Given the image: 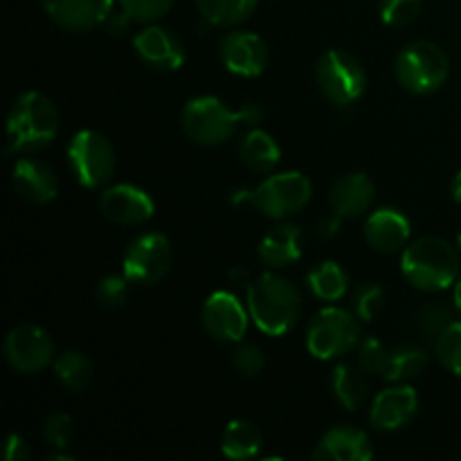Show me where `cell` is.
Returning a JSON list of instances; mask_svg holds the SVG:
<instances>
[{
  "label": "cell",
  "instance_id": "cell-37",
  "mask_svg": "<svg viewBox=\"0 0 461 461\" xmlns=\"http://www.w3.org/2000/svg\"><path fill=\"white\" fill-rule=\"evenodd\" d=\"M232 365H234V369L241 374V376H246V378L259 376V374L266 369L264 349L257 345H250V342H246V345H239L232 354Z\"/></svg>",
  "mask_w": 461,
  "mask_h": 461
},
{
  "label": "cell",
  "instance_id": "cell-40",
  "mask_svg": "<svg viewBox=\"0 0 461 461\" xmlns=\"http://www.w3.org/2000/svg\"><path fill=\"white\" fill-rule=\"evenodd\" d=\"M104 25L108 27V34H113V36H117V39H120V36H126L129 34V27L133 25V21H131L129 16H126L124 12H113L111 16H108V21L104 23Z\"/></svg>",
  "mask_w": 461,
  "mask_h": 461
},
{
  "label": "cell",
  "instance_id": "cell-2",
  "mask_svg": "<svg viewBox=\"0 0 461 461\" xmlns=\"http://www.w3.org/2000/svg\"><path fill=\"white\" fill-rule=\"evenodd\" d=\"M59 133V111L48 95L39 90H27L14 99L7 113V140L9 153H39L54 142Z\"/></svg>",
  "mask_w": 461,
  "mask_h": 461
},
{
  "label": "cell",
  "instance_id": "cell-42",
  "mask_svg": "<svg viewBox=\"0 0 461 461\" xmlns=\"http://www.w3.org/2000/svg\"><path fill=\"white\" fill-rule=\"evenodd\" d=\"M455 309H457V313L461 315V275L457 284H455Z\"/></svg>",
  "mask_w": 461,
  "mask_h": 461
},
{
  "label": "cell",
  "instance_id": "cell-36",
  "mask_svg": "<svg viewBox=\"0 0 461 461\" xmlns=\"http://www.w3.org/2000/svg\"><path fill=\"white\" fill-rule=\"evenodd\" d=\"M423 0H381L378 3V14L383 23L390 27L410 25L421 12Z\"/></svg>",
  "mask_w": 461,
  "mask_h": 461
},
{
  "label": "cell",
  "instance_id": "cell-31",
  "mask_svg": "<svg viewBox=\"0 0 461 461\" xmlns=\"http://www.w3.org/2000/svg\"><path fill=\"white\" fill-rule=\"evenodd\" d=\"M390 351L385 342L378 338H365L358 345V367L363 369L367 376H385L387 365H390Z\"/></svg>",
  "mask_w": 461,
  "mask_h": 461
},
{
  "label": "cell",
  "instance_id": "cell-16",
  "mask_svg": "<svg viewBox=\"0 0 461 461\" xmlns=\"http://www.w3.org/2000/svg\"><path fill=\"white\" fill-rule=\"evenodd\" d=\"M135 54L144 66L158 72H174L183 68L185 48L183 41L171 30L160 25H149L133 36Z\"/></svg>",
  "mask_w": 461,
  "mask_h": 461
},
{
  "label": "cell",
  "instance_id": "cell-10",
  "mask_svg": "<svg viewBox=\"0 0 461 461\" xmlns=\"http://www.w3.org/2000/svg\"><path fill=\"white\" fill-rule=\"evenodd\" d=\"M171 261H174V248H171V241L165 234H140L126 248L124 261H122V275L131 284L153 286L169 273Z\"/></svg>",
  "mask_w": 461,
  "mask_h": 461
},
{
  "label": "cell",
  "instance_id": "cell-13",
  "mask_svg": "<svg viewBox=\"0 0 461 461\" xmlns=\"http://www.w3.org/2000/svg\"><path fill=\"white\" fill-rule=\"evenodd\" d=\"M99 210H102L104 219L111 223L122 225V228H135V225H144L151 221L156 203L147 189L131 183H120L104 189L99 196Z\"/></svg>",
  "mask_w": 461,
  "mask_h": 461
},
{
  "label": "cell",
  "instance_id": "cell-30",
  "mask_svg": "<svg viewBox=\"0 0 461 461\" xmlns=\"http://www.w3.org/2000/svg\"><path fill=\"white\" fill-rule=\"evenodd\" d=\"M435 356L446 372L461 376V322H450L435 338Z\"/></svg>",
  "mask_w": 461,
  "mask_h": 461
},
{
  "label": "cell",
  "instance_id": "cell-43",
  "mask_svg": "<svg viewBox=\"0 0 461 461\" xmlns=\"http://www.w3.org/2000/svg\"><path fill=\"white\" fill-rule=\"evenodd\" d=\"M457 246H459V250H461V232L457 234Z\"/></svg>",
  "mask_w": 461,
  "mask_h": 461
},
{
  "label": "cell",
  "instance_id": "cell-9",
  "mask_svg": "<svg viewBox=\"0 0 461 461\" xmlns=\"http://www.w3.org/2000/svg\"><path fill=\"white\" fill-rule=\"evenodd\" d=\"M315 81L333 106L347 108L367 90V72L356 57L342 50H329L318 59Z\"/></svg>",
  "mask_w": 461,
  "mask_h": 461
},
{
  "label": "cell",
  "instance_id": "cell-33",
  "mask_svg": "<svg viewBox=\"0 0 461 461\" xmlns=\"http://www.w3.org/2000/svg\"><path fill=\"white\" fill-rule=\"evenodd\" d=\"M120 9L140 25H151L171 12L174 0H117Z\"/></svg>",
  "mask_w": 461,
  "mask_h": 461
},
{
  "label": "cell",
  "instance_id": "cell-23",
  "mask_svg": "<svg viewBox=\"0 0 461 461\" xmlns=\"http://www.w3.org/2000/svg\"><path fill=\"white\" fill-rule=\"evenodd\" d=\"M239 160L255 174H270L282 160V149L273 135L261 129H252L239 142Z\"/></svg>",
  "mask_w": 461,
  "mask_h": 461
},
{
  "label": "cell",
  "instance_id": "cell-24",
  "mask_svg": "<svg viewBox=\"0 0 461 461\" xmlns=\"http://www.w3.org/2000/svg\"><path fill=\"white\" fill-rule=\"evenodd\" d=\"M264 435L259 426L248 419H234L228 423L221 437V453L228 459H252L261 453Z\"/></svg>",
  "mask_w": 461,
  "mask_h": 461
},
{
  "label": "cell",
  "instance_id": "cell-35",
  "mask_svg": "<svg viewBox=\"0 0 461 461\" xmlns=\"http://www.w3.org/2000/svg\"><path fill=\"white\" fill-rule=\"evenodd\" d=\"M43 439L50 448L66 450L75 439V421L66 412H52L43 423Z\"/></svg>",
  "mask_w": 461,
  "mask_h": 461
},
{
  "label": "cell",
  "instance_id": "cell-34",
  "mask_svg": "<svg viewBox=\"0 0 461 461\" xmlns=\"http://www.w3.org/2000/svg\"><path fill=\"white\" fill-rule=\"evenodd\" d=\"M129 279L124 275H108L95 288V300L104 311H117L129 300Z\"/></svg>",
  "mask_w": 461,
  "mask_h": 461
},
{
  "label": "cell",
  "instance_id": "cell-22",
  "mask_svg": "<svg viewBox=\"0 0 461 461\" xmlns=\"http://www.w3.org/2000/svg\"><path fill=\"white\" fill-rule=\"evenodd\" d=\"M257 257L268 268H284L302 257V232L297 225L284 223L264 234L257 246Z\"/></svg>",
  "mask_w": 461,
  "mask_h": 461
},
{
  "label": "cell",
  "instance_id": "cell-12",
  "mask_svg": "<svg viewBox=\"0 0 461 461\" xmlns=\"http://www.w3.org/2000/svg\"><path fill=\"white\" fill-rule=\"evenodd\" d=\"M250 311L228 291L212 293L201 309V324L210 338L225 345L241 342L250 324Z\"/></svg>",
  "mask_w": 461,
  "mask_h": 461
},
{
  "label": "cell",
  "instance_id": "cell-17",
  "mask_svg": "<svg viewBox=\"0 0 461 461\" xmlns=\"http://www.w3.org/2000/svg\"><path fill=\"white\" fill-rule=\"evenodd\" d=\"M419 410V394L410 385H392L378 392L369 408V423L376 430L396 432L408 426Z\"/></svg>",
  "mask_w": 461,
  "mask_h": 461
},
{
  "label": "cell",
  "instance_id": "cell-39",
  "mask_svg": "<svg viewBox=\"0 0 461 461\" xmlns=\"http://www.w3.org/2000/svg\"><path fill=\"white\" fill-rule=\"evenodd\" d=\"M30 444L25 441V437L21 435H9L7 439H5V446H3V459L5 461H25L30 459Z\"/></svg>",
  "mask_w": 461,
  "mask_h": 461
},
{
  "label": "cell",
  "instance_id": "cell-15",
  "mask_svg": "<svg viewBox=\"0 0 461 461\" xmlns=\"http://www.w3.org/2000/svg\"><path fill=\"white\" fill-rule=\"evenodd\" d=\"M39 3L54 25L75 34H84L104 25L115 7V0H39Z\"/></svg>",
  "mask_w": 461,
  "mask_h": 461
},
{
  "label": "cell",
  "instance_id": "cell-4",
  "mask_svg": "<svg viewBox=\"0 0 461 461\" xmlns=\"http://www.w3.org/2000/svg\"><path fill=\"white\" fill-rule=\"evenodd\" d=\"M394 75L408 93L432 95L448 81V54L432 41H414L396 54Z\"/></svg>",
  "mask_w": 461,
  "mask_h": 461
},
{
  "label": "cell",
  "instance_id": "cell-38",
  "mask_svg": "<svg viewBox=\"0 0 461 461\" xmlns=\"http://www.w3.org/2000/svg\"><path fill=\"white\" fill-rule=\"evenodd\" d=\"M419 329H421L426 336H439L446 327H448L453 320H450V311L448 306L441 304V302H435V304H426L421 309L417 318Z\"/></svg>",
  "mask_w": 461,
  "mask_h": 461
},
{
  "label": "cell",
  "instance_id": "cell-41",
  "mask_svg": "<svg viewBox=\"0 0 461 461\" xmlns=\"http://www.w3.org/2000/svg\"><path fill=\"white\" fill-rule=\"evenodd\" d=\"M453 198H455V203H459L461 205V169L457 171V176H455V180H453Z\"/></svg>",
  "mask_w": 461,
  "mask_h": 461
},
{
  "label": "cell",
  "instance_id": "cell-20",
  "mask_svg": "<svg viewBox=\"0 0 461 461\" xmlns=\"http://www.w3.org/2000/svg\"><path fill=\"white\" fill-rule=\"evenodd\" d=\"M311 457L313 461H369L374 457V444L360 428L336 426L324 432Z\"/></svg>",
  "mask_w": 461,
  "mask_h": 461
},
{
  "label": "cell",
  "instance_id": "cell-18",
  "mask_svg": "<svg viewBox=\"0 0 461 461\" xmlns=\"http://www.w3.org/2000/svg\"><path fill=\"white\" fill-rule=\"evenodd\" d=\"M363 234L372 250L394 255V252L405 250L412 228L403 212L394 210V207H381L367 216Z\"/></svg>",
  "mask_w": 461,
  "mask_h": 461
},
{
  "label": "cell",
  "instance_id": "cell-25",
  "mask_svg": "<svg viewBox=\"0 0 461 461\" xmlns=\"http://www.w3.org/2000/svg\"><path fill=\"white\" fill-rule=\"evenodd\" d=\"M331 392L333 399L349 412L363 408L369 396L367 374L363 369H356L351 365H338L331 374Z\"/></svg>",
  "mask_w": 461,
  "mask_h": 461
},
{
  "label": "cell",
  "instance_id": "cell-1",
  "mask_svg": "<svg viewBox=\"0 0 461 461\" xmlns=\"http://www.w3.org/2000/svg\"><path fill=\"white\" fill-rule=\"evenodd\" d=\"M304 309L302 293L291 279L282 275L266 273L248 288V311L259 329L266 336H286L288 331L297 327Z\"/></svg>",
  "mask_w": 461,
  "mask_h": 461
},
{
  "label": "cell",
  "instance_id": "cell-11",
  "mask_svg": "<svg viewBox=\"0 0 461 461\" xmlns=\"http://www.w3.org/2000/svg\"><path fill=\"white\" fill-rule=\"evenodd\" d=\"M3 356L18 374H39L54 365V340L43 327L21 324L5 336Z\"/></svg>",
  "mask_w": 461,
  "mask_h": 461
},
{
  "label": "cell",
  "instance_id": "cell-21",
  "mask_svg": "<svg viewBox=\"0 0 461 461\" xmlns=\"http://www.w3.org/2000/svg\"><path fill=\"white\" fill-rule=\"evenodd\" d=\"M374 196H376L374 180L367 174L354 171L333 183L331 192H329V205L338 219H358V216L367 214Z\"/></svg>",
  "mask_w": 461,
  "mask_h": 461
},
{
  "label": "cell",
  "instance_id": "cell-14",
  "mask_svg": "<svg viewBox=\"0 0 461 461\" xmlns=\"http://www.w3.org/2000/svg\"><path fill=\"white\" fill-rule=\"evenodd\" d=\"M219 57L225 70L237 77H259L268 68L270 52L266 41L255 32L234 30L221 39Z\"/></svg>",
  "mask_w": 461,
  "mask_h": 461
},
{
  "label": "cell",
  "instance_id": "cell-7",
  "mask_svg": "<svg viewBox=\"0 0 461 461\" xmlns=\"http://www.w3.org/2000/svg\"><path fill=\"white\" fill-rule=\"evenodd\" d=\"M239 124H241L239 111H232L212 95L189 99L180 111V126L185 135L201 147H219L228 142Z\"/></svg>",
  "mask_w": 461,
  "mask_h": 461
},
{
  "label": "cell",
  "instance_id": "cell-6",
  "mask_svg": "<svg viewBox=\"0 0 461 461\" xmlns=\"http://www.w3.org/2000/svg\"><path fill=\"white\" fill-rule=\"evenodd\" d=\"M313 196V185L300 171H284L268 176L252 192L243 194L248 203L266 219L282 221L297 214L309 205Z\"/></svg>",
  "mask_w": 461,
  "mask_h": 461
},
{
  "label": "cell",
  "instance_id": "cell-32",
  "mask_svg": "<svg viewBox=\"0 0 461 461\" xmlns=\"http://www.w3.org/2000/svg\"><path fill=\"white\" fill-rule=\"evenodd\" d=\"M385 306V291L383 286L372 282L360 284L354 291V300H351V311L360 318V322H372Z\"/></svg>",
  "mask_w": 461,
  "mask_h": 461
},
{
  "label": "cell",
  "instance_id": "cell-8",
  "mask_svg": "<svg viewBox=\"0 0 461 461\" xmlns=\"http://www.w3.org/2000/svg\"><path fill=\"white\" fill-rule=\"evenodd\" d=\"M68 162L77 183L84 189H102L115 176V149L106 135L84 129L68 144Z\"/></svg>",
  "mask_w": 461,
  "mask_h": 461
},
{
  "label": "cell",
  "instance_id": "cell-3",
  "mask_svg": "<svg viewBox=\"0 0 461 461\" xmlns=\"http://www.w3.org/2000/svg\"><path fill=\"white\" fill-rule=\"evenodd\" d=\"M401 273L423 293L448 291L459 279V252L441 237L414 239L401 257Z\"/></svg>",
  "mask_w": 461,
  "mask_h": 461
},
{
  "label": "cell",
  "instance_id": "cell-28",
  "mask_svg": "<svg viewBox=\"0 0 461 461\" xmlns=\"http://www.w3.org/2000/svg\"><path fill=\"white\" fill-rule=\"evenodd\" d=\"M194 3L210 25L237 27L255 14L259 0H194Z\"/></svg>",
  "mask_w": 461,
  "mask_h": 461
},
{
  "label": "cell",
  "instance_id": "cell-26",
  "mask_svg": "<svg viewBox=\"0 0 461 461\" xmlns=\"http://www.w3.org/2000/svg\"><path fill=\"white\" fill-rule=\"evenodd\" d=\"M306 284L313 297L322 302H338L349 288V275L336 261H320L306 275Z\"/></svg>",
  "mask_w": 461,
  "mask_h": 461
},
{
  "label": "cell",
  "instance_id": "cell-29",
  "mask_svg": "<svg viewBox=\"0 0 461 461\" xmlns=\"http://www.w3.org/2000/svg\"><path fill=\"white\" fill-rule=\"evenodd\" d=\"M428 367V354L419 347L399 345L392 347L390 365H387L385 381L390 383H408L412 378L421 376Z\"/></svg>",
  "mask_w": 461,
  "mask_h": 461
},
{
  "label": "cell",
  "instance_id": "cell-19",
  "mask_svg": "<svg viewBox=\"0 0 461 461\" xmlns=\"http://www.w3.org/2000/svg\"><path fill=\"white\" fill-rule=\"evenodd\" d=\"M12 187L23 201L48 205L59 194V178L52 167L39 158H21L12 169Z\"/></svg>",
  "mask_w": 461,
  "mask_h": 461
},
{
  "label": "cell",
  "instance_id": "cell-5",
  "mask_svg": "<svg viewBox=\"0 0 461 461\" xmlns=\"http://www.w3.org/2000/svg\"><path fill=\"white\" fill-rule=\"evenodd\" d=\"M360 318L354 311L327 306L311 318L306 349L318 360H336L360 345Z\"/></svg>",
  "mask_w": 461,
  "mask_h": 461
},
{
  "label": "cell",
  "instance_id": "cell-27",
  "mask_svg": "<svg viewBox=\"0 0 461 461\" xmlns=\"http://www.w3.org/2000/svg\"><path fill=\"white\" fill-rule=\"evenodd\" d=\"M93 360L81 351H63L54 358V378L68 392L81 394L93 383Z\"/></svg>",
  "mask_w": 461,
  "mask_h": 461
}]
</instances>
